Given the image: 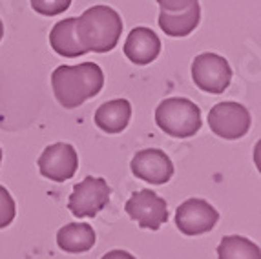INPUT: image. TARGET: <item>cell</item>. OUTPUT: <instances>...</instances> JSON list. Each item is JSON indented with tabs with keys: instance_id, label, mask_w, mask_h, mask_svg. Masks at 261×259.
Masks as SVG:
<instances>
[{
	"instance_id": "1",
	"label": "cell",
	"mask_w": 261,
	"mask_h": 259,
	"mask_svg": "<svg viewBox=\"0 0 261 259\" xmlns=\"http://www.w3.org/2000/svg\"><path fill=\"white\" fill-rule=\"evenodd\" d=\"M105 86V73L95 62L77 66H59L51 73V88L57 102L62 108L73 110L93 99Z\"/></svg>"
},
{
	"instance_id": "2",
	"label": "cell",
	"mask_w": 261,
	"mask_h": 259,
	"mask_svg": "<svg viewBox=\"0 0 261 259\" xmlns=\"http://www.w3.org/2000/svg\"><path fill=\"white\" fill-rule=\"evenodd\" d=\"M75 33L86 53H108L121 39L122 18L113 8L93 6L75 20Z\"/></svg>"
},
{
	"instance_id": "3",
	"label": "cell",
	"mask_w": 261,
	"mask_h": 259,
	"mask_svg": "<svg viewBox=\"0 0 261 259\" xmlns=\"http://www.w3.org/2000/svg\"><path fill=\"white\" fill-rule=\"evenodd\" d=\"M155 124L170 137L188 139L203 126L201 110L197 104L185 97L165 99L155 110Z\"/></svg>"
},
{
	"instance_id": "4",
	"label": "cell",
	"mask_w": 261,
	"mask_h": 259,
	"mask_svg": "<svg viewBox=\"0 0 261 259\" xmlns=\"http://www.w3.org/2000/svg\"><path fill=\"white\" fill-rule=\"evenodd\" d=\"M110 201V186L106 179L88 175L73 186L68 199V208L75 217H95Z\"/></svg>"
},
{
	"instance_id": "5",
	"label": "cell",
	"mask_w": 261,
	"mask_h": 259,
	"mask_svg": "<svg viewBox=\"0 0 261 259\" xmlns=\"http://www.w3.org/2000/svg\"><path fill=\"white\" fill-rule=\"evenodd\" d=\"M192 79L199 90L218 95L230 86L232 68L218 53H201L192 62Z\"/></svg>"
},
{
	"instance_id": "6",
	"label": "cell",
	"mask_w": 261,
	"mask_h": 259,
	"mask_svg": "<svg viewBox=\"0 0 261 259\" xmlns=\"http://www.w3.org/2000/svg\"><path fill=\"white\" fill-rule=\"evenodd\" d=\"M252 124L250 112L240 102H218L208 112V126L218 137L236 141L248 134Z\"/></svg>"
},
{
	"instance_id": "7",
	"label": "cell",
	"mask_w": 261,
	"mask_h": 259,
	"mask_svg": "<svg viewBox=\"0 0 261 259\" xmlns=\"http://www.w3.org/2000/svg\"><path fill=\"white\" fill-rule=\"evenodd\" d=\"M124 210L141 228L159 230L163 223L168 221V204L161 195H157L152 190L132 194V197L124 204Z\"/></svg>"
},
{
	"instance_id": "8",
	"label": "cell",
	"mask_w": 261,
	"mask_h": 259,
	"mask_svg": "<svg viewBox=\"0 0 261 259\" xmlns=\"http://www.w3.org/2000/svg\"><path fill=\"white\" fill-rule=\"evenodd\" d=\"M219 212L205 199H187L175 210V225L183 236H201L218 225Z\"/></svg>"
},
{
	"instance_id": "9",
	"label": "cell",
	"mask_w": 261,
	"mask_h": 259,
	"mask_svg": "<svg viewBox=\"0 0 261 259\" xmlns=\"http://www.w3.org/2000/svg\"><path fill=\"white\" fill-rule=\"evenodd\" d=\"M42 177L55 183H64L75 175L79 168V156L75 148L68 143H55L44 148L37 161Z\"/></svg>"
},
{
	"instance_id": "10",
	"label": "cell",
	"mask_w": 261,
	"mask_h": 259,
	"mask_svg": "<svg viewBox=\"0 0 261 259\" xmlns=\"http://www.w3.org/2000/svg\"><path fill=\"white\" fill-rule=\"evenodd\" d=\"M132 173L150 185H165L174 175V163L163 150L146 148L134 156Z\"/></svg>"
},
{
	"instance_id": "11",
	"label": "cell",
	"mask_w": 261,
	"mask_h": 259,
	"mask_svg": "<svg viewBox=\"0 0 261 259\" xmlns=\"http://www.w3.org/2000/svg\"><path fill=\"white\" fill-rule=\"evenodd\" d=\"M161 53V40L150 28L137 26L128 33L124 42V55L128 61L137 66H146L153 62Z\"/></svg>"
},
{
	"instance_id": "12",
	"label": "cell",
	"mask_w": 261,
	"mask_h": 259,
	"mask_svg": "<svg viewBox=\"0 0 261 259\" xmlns=\"http://www.w3.org/2000/svg\"><path fill=\"white\" fill-rule=\"evenodd\" d=\"M132 119V104L126 99H115L100 104L95 112L97 128L102 130L105 134H121L126 128Z\"/></svg>"
},
{
	"instance_id": "13",
	"label": "cell",
	"mask_w": 261,
	"mask_h": 259,
	"mask_svg": "<svg viewBox=\"0 0 261 259\" xmlns=\"http://www.w3.org/2000/svg\"><path fill=\"white\" fill-rule=\"evenodd\" d=\"M201 20V8L199 0H194L187 9L177 11V13H170L163 11L159 15V28L165 31L168 37H188L192 31H196Z\"/></svg>"
},
{
	"instance_id": "14",
	"label": "cell",
	"mask_w": 261,
	"mask_h": 259,
	"mask_svg": "<svg viewBox=\"0 0 261 259\" xmlns=\"http://www.w3.org/2000/svg\"><path fill=\"white\" fill-rule=\"evenodd\" d=\"M97 241L92 225L88 223H68L57 232V245L70 254H83L92 250Z\"/></svg>"
},
{
	"instance_id": "15",
	"label": "cell",
	"mask_w": 261,
	"mask_h": 259,
	"mask_svg": "<svg viewBox=\"0 0 261 259\" xmlns=\"http://www.w3.org/2000/svg\"><path fill=\"white\" fill-rule=\"evenodd\" d=\"M75 20L77 18H64L57 22L53 30L49 31V46L57 55L66 57V59H77L86 53L75 33Z\"/></svg>"
},
{
	"instance_id": "16",
	"label": "cell",
	"mask_w": 261,
	"mask_h": 259,
	"mask_svg": "<svg viewBox=\"0 0 261 259\" xmlns=\"http://www.w3.org/2000/svg\"><path fill=\"white\" fill-rule=\"evenodd\" d=\"M219 259H261L259 246L243 236H226L218 246Z\"/></svg>"
},
{
	"instance_id": "17",
	"label": "cell",
	"mask_w": 261,
	"mask_h": 259,
	"mask_svg": "<svg viewBox=\"0 0 261 259\" xmlns=\"http://www.w3.org/2000/svg\"><path fill=\"white\" fill-rule=\"evenodd\" d=\"M17 216V204L6 186L0 185V230L9 226Z\"/></svg>"
},
{
	"instance_id": "18",
	"label": "cell",
	"mask_w": 261,
	"mask_h": 259,
	"mask_svg": "<svg viewBox=\"0 0 261 259\" xmlns=\"http://www.w3.org/2000/svg\"><path fill=\"white\" fill-rule=\"evenodd\" d=\"M71 6V0H31V8L44 17H55L64 13Z\"/></svg>"
},
{
	"instance_id": "19",
	"label": "cell",
	"mask_w": 261,
	"mask_h": 259,
	"mask_svg": "<svg viewBox=\"0 0 261 259\" xmlns=\"http://www.w3.org/2000/svg\"><path fill=\"white\" fill-rule=\"evenodd\" d=\"M157 4L161 6L163 11H170V13H177V11H183L188 6L194 2V0H155Z\"/></svg>"
},
{
	"instance_id": "20",
	"label": "cell",
	"mask_w": 261,
	"mask_h": 259,
	"mask_svg": "<svg viewBox=\"0 0 261 259\" xmlns=\"http://www.w3.org/2000/svg\"><path fill=\"white\" fill-rule=\"evenodd\" d=\"M100 259H137V257L126 250H110L108 254H105Z\"/></svg>"
},
{
	"instance_id": "21",
	"label": "cell",
	"mask_w": 261,
	"mask_h": 259,
	"mask_svg": "<svg viewBox=\"0 0 261 259\" xmlns=\"http://www.w3.org/2000/svg\"><path fill=\"white\" fill-rule=\"evenodd\" d=\"M2 37H4V24L0 20V40H2Z\"/></svg>"
},
{
	"instance_id": "22",
	"label": "cell",
	"mask_w": 261,
	"mask_h": 259,
	"mask_svg": "<svg viewBox=\"0 0 261 259\" xmlns=\"http://www.w3.org/2000/svg\"><path fill=\"white\" fill-rule=\"evenodd\" d=\"M0 164H2V148H0Z\"/></svg>"
}]
</instances>
